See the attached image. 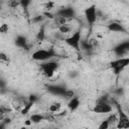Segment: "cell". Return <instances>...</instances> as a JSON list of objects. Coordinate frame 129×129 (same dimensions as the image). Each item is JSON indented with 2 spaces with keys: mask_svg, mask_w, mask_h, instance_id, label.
Listing matches in <instances>:
<instances>
[{
  "mask_svg": "<svg viewBox=\"0 0 129 129\" xmlns=\"http://www.w3.org/2000/svg\"><path fill=\"white\" fill-rule=\"evenodd\" d=\"M55 55H56V53L53 51L52 48H50V49L38 48V49L34 50L31 54L32 59H34L35 61H40V62L48 61V60L52 59V57H54Z\"/></svg>",
  "mask_w": 129,
  "mask_h": 129,
  "instance_id": "cell-1",
  "label": "cell"
},
{
  "mask_svg": "<svg viewBox=\"0 0 129 129\" xmlns=\"http://www.w3.org/2000/svg\"><path fill=\"white\" fill-rule=\"evenodd\" d=\"M92 111L94 113H100V114H108L109 113L110 114L113 111V107L109 103L107 97H102V98L97 100Z\"/></svg>",
  "mask_w": 129,
  "mask_h": 129,
  "instance_id": "cell-2",
  "label": "cell"
},
{
  "mask_svg": "<svg viewBox=\"0 0 129 129\" xmlns=\"http://www.w3.org/2000/svg\"><path fill=\"white\" fill-rule=\"evenodd\" d=\"M128 66H129V56L118 57L113 61H111L110 63V67L115 75H119L120 73H122L125 70V68H127Z\"/></svg>",
  "mask_w": 129,
  "mask_h": 129,
  "instance_id": "cell-3",
  "label": "cell"
},
{
  "mask_svg": "<svg viewBox=\"0 0 129 129\" xmlns=\"http://www.w3.org/2000/svg\"><path fill=\"white\" fill-rule=\"evenodd\" d=\"M115 107L117 109V115H118V124L117 129H129V117L122 109L121 105L118 103H115Z\"/></svg>",
  "mask_w": 129,
  "mask_h": 129,
  "instance_id": "cell-4",
  "label": "cell"
},
{
  "mask_svg": "<svg viewBox=\"0 0 129 129\" xmlns=\"http://www.w3.org/2000/svg\"><path fill=\"white\" fill-rule=\"evenodd\" d=\"M81 41H82V32L80 30L75 31L74 33H72L71 35H69L64 38V42L70 47H72L76 50H80Z\"/></svg>",
  "mask_w": 129,
  "mask_h": 129,
  "instance_id": "cell-5",
  "label": "cell"
},
{
  "mask_svg": "<svg viewBox=\"0 0 129 129\" xmlns=\"http://www.w3.org/2000/svg\"><path fill=\"white\" fill-rule=\"evenodd\" d=\"M58 68V63L56 60L50 59L48 61L42 62L40 66V69L42 71V74L46 77V78H52L55 74V71Z\"/></svg>",
  "mask_w": 129,
  "mask_h": 129,
  "instance_id": "cell-6",
  "label": "cell"
},
{
  "mask_svg": "<svg viewBox=\"0 0 129 129\" xmlns=\"http://www.w3.org/2000/svg\"><path fill=\"white\" fill-rule=\"evenodd\" d=\"M84 15H85L86 21L90 25H94L98 19V9L96 8L95 5H91L85 9Z\"/></svg>",
  "mask_w": 129,
  "mask_h": 129,
  "instance_id": "cell-7",
  "label": "cell"
},
{
  "mask_svg": "<svg viewBox=\"0 0 129 129\" xmlns=\"http://www.w3.org/2000/svg\"><path fill=\"white\" fill-rule=\"evenodd\" d=\"M115 53L118 55V57H122L125 54L129 52V41H124L121 42L119 45H117L114 49Z\"/></svg>",
  "mask_w": 129,
  "mask_h": 129,
  "instance_id": "cell-8",
  "label": "cell"
},
{
  "mask_svg": "<svg viewBox=\"0 0 129 129\" xmlns=\"http://www.w3.org/2000/svg\"><path fill=\"white\" fill-rule=\"evenodd\" d=\"M56 14L57 15H60V16H62V17H64L66 19H68L69 21L75 16V10H74V8H72V7H62V8H60L57 12H56Z\"/></svg>",
  "mask_w": 129,
  "mask_h": 129,
  "instance_id": "cell-9",
  "label": "cell"
},
{
  "mask_svg": "<svg viewBox=\"0 0 129 129\" xmlns=\"http://www.w3.org/2000/svg\"><path fill=\"white\" fill-rule=\"evenodd\" d=\"M107 29H108L109 31H111V32H120V33L125 32L124 26H123L121 23L115 22V21L110 22V23L107 25Z\"/></svg>",
  "mask_w": 129,
  "mask_h": 129,
  "instance_id": "cell-10",
  "label": "cell"
},
{
  "mask_svg": "<svg viewBox=\"0 0 129 129\" xmlns=\"http://www.w3.org/2000/svg\"><path fill=\"white\" fill-rule=\"evenodd\" d=\"M48 91L53 94V95H56V96H63L64 97V94L67 92V89L61 87V86H58V85H52V86H49L48 87Z\"/></svg>",
  "mask_w": 129,
  "mask_h": 129,
  "instance_id": "cell-11",
  "label": "cell"
},
{
  "mask_svg": "<svg viewBox=\"0 0 129 129\" xmlns=\"http://www.w3.org/2000/svg\"><path fill=\"white\" fill-rule=\"evenodd\" d=\"M79 106H80V99L78 98V97H74V98H72V99H70V101H69V103H68V107H69V109L73 112V111H76L78 108H79Z\"/></svg>",
  "mask_w": 129,
  "mask_h": 129,
  "instance_id": "cell-12",
  "label": "cell"
},
{
  "mask_svg": "<svg viewBox=\"0 0 129 129\" xmlns=\"http://www.w3.org/2000/svg\"><path fill=\"white\" fill-rule=\"evenodd\" d=\"M107 120L109 122L110 128H117V124H118V115L117 113H110L109 116L107 117Z\"/></svg>",
  "mask_w": 129,
  "mask_h": 129,
  "instance_id": "cell-13",
  "label": "cell"
},
{
  "mask_svg": "<svg viewBox=\"0 0 129 129\" xmlns=\"http://www.w3.org/2000/svg\"><path fill=\"white\" fill-rule=\"evenodd\" d=\"M52 21H53V24L58 28V27H60V26H62V25H64V24H67L68 22H69V20L68 19H66L64 17H62V16H60V15H54V18L52 19Z\"/></svg>",
  "mask_w": 129,
  "mask_h": 129,
  "instance_id": "cell-14",
  "label": "cell"
},
{
  "mask_svg": "<svg viewBox=\"0 0 129 129\" xmlns=\"http://www.w3.org/2000/svg\"><path fill=\"white\" fill-rule=\"evenodd\" d=\"M29 119L31 120L32 124H38L42 121H45V115H42L39 113H34V114H31Z\"/></svg>",
  "mask_w": 129,
  "mask_h": 129,
  "instance_id": "cell-15",
  "label": "cell"
},
{
  "mask_svg": "<svg viewBox=\"0 0 129 129\" xmlns=\"http://www.w3.org/2000/svg\"><path fill=\"white\" fill-rule=\"evenodd\" d=\"M61 109V103L60 102H53L49 105L48 111L50 114H57Z\"/></svg>",
  "mask_w": 129,
  "mask_h": 129,
  "instance_id": "cell-16",
  "label": "cell"
},
{
  "mask_svg": "<svg viewBox=\"0 0 129 129\" xmlns=\"http://www.w3.org/2000/svg\"><path fill=\"white\" fill-rule=\"evenodd\" d=\"M33 105H34V103L33 102H27L26 103V105L21 109V111H20V113L22 114V115H26V114H28L29 112H30V109L33 107Z\"/></svg>",
  "mask_w": 129,
  "mask_h": 129,
  "instance_id": "cell-17",
  "label": "cell"
},
{
  "mask_svg": "<svg viewBox=\"0 0 129 129\" xmlns=\"http://www.w3.org/2000/svg\"><path fill=\"white\" fill-rule=\"evenodd\" d=\"M45 37H46V35H45V30H44V28L43 27H41L40 29H39V31L37 32V34H36V40L37 41H43L44 39H45Z\"/></svg>",
  "mask_w": 129,
  "mask_h": 129,
  "instance_id": "cell-18",
  "label": "cell"
},
{
  "mask_svg": "<svg viewBox=\"0 0 129 129\" xmlns=\"http://www.w3.org/2000/svg\"><path fill=\"white\" fill-rule=\"evenodd\" d=\"M15 43H16L19 47H23V46H25V45H26V39H25V37H24V36L19 35V36H17V37H16Z\"/></svg>",
  "mask_w": 129,
  "mask_h": 129,
  "instance_id": "cell-19",
  "label": "cell"
},
{
  "mask_svg": "<svg viewBox=\"0 0 129 129\" xmlns=\"http://www.w3.org/2000/svg\"><path fill=\"white\" fill-rule=\"evenodd\" d=\"M54 6H55V3H54V2H51V1L45 2V3L43 4V8H44L45 12H50V11L54 8Z\"/></svg>",
  "mask_w": 129,
  "mask_h": 129,
  "instance_id": "cell-20",
  "label": "cell"
},
{
  "mask_svg": "<svg viewBox=\"0 0 129 129\" xmlns=\"http://www.w3.org/2000/svg\"><path fill=\"white\" fill-rule=\"evenodd\" d=\"M98 129H111V128H110V125H109L108 120H107V119L103 120V121L100 123V125H99Z\"/></svg>",
  "mask_w": 129,
  "mask_h": 129,
  "instance_id": "cell-21",
  "label": "cell"
},
{
  "mask_svg": "<svg viewBox=\"0 0 129 129\" xmlns=\"http://www.w3.org/2000/svg\"><path fill=\"white\" fill-rule=\"evenodd\" d=\"M8 30H9L8 24H6V23L1 24V26H0V33H1V34H6V33H8Z\"/></svg>",
  "mask_w": 129,
  "mask_h": 129,
  "instance_id": "cell-22",
  "label": "cell"
},
{
  "mask_svg": "<svg viewBox=\"0 0 129 129\" xmlns=\"http://www.w3.org/2000/svg\"><path fill=\"white\" fill-rule=\"evenodd\" d=\"M19 5H20V2L15 1V0H12V1H8L7 2V6L10 7V8H16Z\"/></svg>",
  "mask_w": 129,
  "mask_h": 129,
  "instance_id": "cell-23",
  "label": "cell"
},
{
  "mask_svg": "<svg viewBox=\"0 0 129 129\" xmlns=\"http://www.w3.org/2000/svg\"><path fill=\"white\" fill-rule=\"evenodd\" d=\"M0 61L3 63V62H9V57L4 53V52H1L0 53Z\"/></svg>",
  "mask_w": 129,
  "mask_h": 129,
  "instance_id": "cell-24",
  "label": "cell"
},
{
  "mask_svg": "<svg viewBox=\"0 0 129 129\" xmlns=\"http://www.w3.org/2000/svg\"><path fill=\"white\" fill-rule=\"evenodd\" d=\"M31 124H32V122H31L30 119H27V120H25V122H24V126H30Z\"/></svg>",
  "mask_w": 129,
  "mask_h": 129,
  "instance_id": "cell-25",
  "label": "cell"
},
{
  "mask_svg": "<svg viewBox=\"0 0 129 129\" xmlns=\"http://www.w3.org/2000/svg\"><path fill=\"white\" fill-rule=\"evenodd\" d=\"M20 129H28V128H27V127H26V126H23V127H21V128H20Z\"/></svg>",
  "mask_w": 129,
  "mask_h": 129,
  "instance_id": "cell-26",
  "label": "cell"
}]
</instances>
